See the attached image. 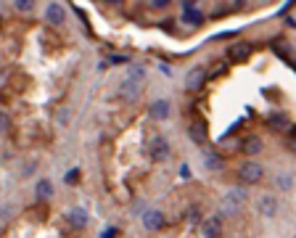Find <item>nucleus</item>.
<instances>
[{
	"instance_id": "obj_1",
	"label": "nucleus",
	"mask_w": 296,
	"mask_h": 238,
	"mask_svg": "<svg viewBox=\"0 0 296 238\" xmlns=\"http://www.w3.org/2000/svg\"><path fill=\"white\" fill-rule=\"evenodd\" d=\"M238 177L243 185H256L262 183V177H265V167H262L259 162H243L238 167Z\"/></svg>"
},
{
	"instance_id": "obj_2",
	"label": "nucleus",
	"mask_w": 296,
	"mask_h": 238,
	"mask_svg": "<svg viewBox=\"0 0 296 238\" xmlns=\"http://www.w3.org/2000/svg\"><path fill=\"white\" fill-rule=\"evenodd\" d=\"M169 140L164 138V135H154L151 138V143H148V156L154 159V162H167L169 159Z\"/></svg>"
},
{
	"instance_id": "obj_3",
	"label": "nucleus",
	"mask_w": 296,
	"mask_h": 238,
	"mask_svg": "<svg viewBox=\"0 0 296 238\" xmlns=\"http://www.w3.org/2000/svg\"><path fill=\"white\" fill-rule=\"evenodd\" d=\"M256 209H259V215L265 217V220H273V217L278 215V198L273 194H262L259 201H256Z\"/></svg>"
},
{
	"instance_id": "obj_4",
	"label": "nucleus",
	"mask_w": 296,
	"mask_h": 238,
	"mask_svg": "<svg viewBox=\"0 0 296 238\" xmlns=\"http://www.w3.org/2000/svg\"><path fill=\"white\" fill-rule=\"evenodd\" d=\"M140 220H143V228L146 230H161L164 222H167V217H164L161 209H148V212H143Z\"/></svg>"
},
{
	"instance_id": "obj_5",
	"label": "nucleus",
	"mask_w": 296,
	"mask_h": 238,
	"mask_svg": "<svg viewBox=\"0 0 296 238\" xmlns=\"http://www.w3.org/2000/svg\"><path fill=\"white\" fill-rule=\"evenodd\" d=\"M188 138L193 140L196 146H204L209 140V132H206V122H201V119H196V122H190L188 125Z\"/></svg>"
},
{
	"instance_id": "obj_6",
	"label": "nucleus",
	"mask_w": 296,
	"mask_h": 238,
	"mask_svg": "<svg viewBox=\"0 0 296 238\" xmlns=\"http://www.w3.org/2000/svg\"><path fill=\"white\" fill-rule=\"evenodd\" d=\"M204 82H206V69H204V66L188 69V74H185V87L188 90H201Z\"/></svg>"
},
{
	"instance_id": "obj_7",
	"label": "nucleus",
	"mask_w": 296,
	"mask_h": 238,
	"mask_svg": "<svg viewBox=\"0 0 296 238\" xmlns=\"http://www.w3.org/2000/svg\"><path fill=\"white\" fill-rule=\"evenodd\" d=\"M201 233H204V238H222V217L220 215L206 217L201 225Z\"/></svg>"
},
{
	"instance_id": "obj_8",
	"label": "nucleus",
	"mask_w": 296,
	"mask_h": 238,
	"mask_svg": "<svg viewBox=\"0 0 296 238\" xmlns=\"http://www.w3.org/2000/svg\"><path fill=\"white\" fill-rule=\"evenodd\" d=\"M45 19H48V24H53V27H64V22H67V11H64L61 3H48V8H45Z\"/></svg>"
},
{
	"instance_id": "obj_9",
	"label": "nucleus",
	"mask_w": 296,
	"mask_h": 238,
	"mask_svg": "<svg viewBox=\"0 0 296 238\" xmlns=\"http://www.w3.org/2000/svg\"><path fill=\"white\" fill-rule=\"evenodd\" d=\"M148 114H151V119H167L169 114H172V106H169V101L167 98H159V101H154V104L148 106Z\"/></svg>"
},
{
	"instance_id": "obj_10",
	"label": "nucleus",
	"mask_w": 296,
	"mask_h": 238,
	"mask_svg": "<svg viewBox=\"0 0 296 238\" xmlns=\"http://www.w3.org/2000/svg\"><path fill=\"white\" fill-rule=\"evenodd\" d=\"M140 93H143V82H135V80H124L122 82V98L124 101H137L140 98Z\"/></svg>"
},
{
	"instance_id": "obj_11",
	"label": "nucleus",
	"mask_w": 296,
	"mask_h": 238,
	"mask_svg": "<svg viewBox=\"0 0 296 238\" xmlns=\"http://www.w3.org/2000/svg\"><path fill=\"white\" fill-rule=\"evenodd\" d=\"M262 149H265V143H262L259 135H249V138H243V143H241V151L249 153V156H254V153H262Z\"/></svg>"
},
{
	"instance_id": "obj_12",
	"label": "nucleus",
	"mask_w": 296,
	"mask_h": 238,
	"mask_svg": "<svg viewBox=\"0 0 296 238\" xmlns=\"http://www.w3.org/2000/svg\"><path fill=\"white\" fill-rule=\"evenodd\" d=\"M249 56H251V45L249 43H235L228 48V59H233V61H243Z\"/></svg>"
},
{
	"instance_id": "obj_13",
	"label": "nucleus",
	"mask_w": 296,
	"mask_h": 238,
	"mask_svg": "<svg viewBox=\"0 0 296 238\" xmlns=\"http://www.w3.org/2000/svg\"><path fill=\"white\" fill-rule=\"evenodd\" d=\"M35 194H37L40 201H48V198L53 196V183H50L48 177H40V180H37V185H35Z\"/></svg>"
},
{
	"instance_id": "obj_14",
	"label": "nucleus",
	"mask_w": 296,
	"mask_h": 238,
	"mask_svg": "<svg viewBox=\"0 0 296 238\" xmlns=\"http://www.w3.org/2000/svg\"><path fill=\"white\" fill-rule=\"evenodd\" d=\"M88 212H85L82 207H74L69 212V222H71V228H85V225H88Z\"/></svg>"
},
{
	"instance_id": "obj_15",
	"label": "nucleus",
	"mask_w": 296,
	"mask_h": 238,
	"mask_svg": "<svg viewBox=\"0 0 296 238\" xmlns=\"http://www.w3.org/2000/svg\"><path fill=\"white\" fill-rule=\"evenodd\" d=\"M225 198H228V201H233V204H238V207H241V204L246 201V185H238V188H230Z\"/></svg>"
},
{
	"instance_id": "obj_16",
	"label": "nucleus",
	"mask_w": 296,
	"mask_h": 238,
	"mask_svg": "<svg viewBox=\"0 0 296 238\" xmlns=\"http://www.w3.org/2000/svg\"><path fill=\"white\" fill-rule=\"evenodd\" d=\"M270 125L275 127V130H291V119L286 117V114H273V117H270Z\"/></svg>"
},
{
	"instance_id": "obj_17",
	"label": "nucleus",
	"mask_w": 296,
	"mask_h": 238,
	"mask_svg": "<svg viewBox=\"0 0 296 238\" xmlns=\"http://www.w3.org/2000/svg\"><path fill=\"white\" fill-rule=\"evenodd\" d=\"M185 22L193 24V27H199V24L204 22V14H201V11H196L190 3H185Z\"/></svg>"
},
{
	"instance_id": "obj_18",
	"label": "nucleus",
	"mask_w": 296,
	"mask_h": 238,
	"mask_svg": "<svg viewBox=\"0 0 296 238\" xmlns=\"http://www.w3.org/2000/svg\"><path fill=\"white\" fill-rule=\"evenodd\" d=\"M204 164H206V170H222V159H220V153L209 151L206 156H204Z\"/></svg>"
},
{
	"instance_id": "obj_19",
	"label": "nucleus",
	"mask_w": 296,
	"mask_h": 238,
	"mask_svg": "<svg viewBox=\"0 0 296 238\" xmlns=\"http://www.w3.org/2000/svg\"><path fill=\"white\" fill-rule=\"evenodd\" d=\"M127 80L143 82V80H146V66H140V64H135V66H130V72H127Z\"/></svg>"
},
{
	"instance_id": "obj_20",
	"label": "nucleus",
	"mask_w": 296,
	"mask_h": 238,
	"mask_svg": "<svg viewBox=\"0 0 296 238\" xmlns=\"http://www.w3.org/2000/svg\"><path fill=\"white\" fill-rule=\"evenodd\" d=\"M278 188L280 191H291L294 188V175L291 172H280L278 175Z\"/></svg>"
},
{
	"instance_id": "obj_21",
	"label": "nucleus",
	"mask_w": 296,
	"mask_h": 238,
	"mask_svg": "<svg viewBox=\"0 0 296 238\" xmlns=\"http://www.w3.org/2000/svg\"><path fill=\"white\" fill-rule=\"evenodd\" d=\"M16 11H22V14H27V11L35 8V0H14Z\"/></svg>"
},
{
	"instance_id": "obj_22",
	"label": "nucleus",
	"mask_w": 296,
	"mask_h": 238,
	"mask_svg": "<svg viewBox=\"0 0 296 238\" xmlns=\"http://www.w3.org/2000/svg\"><path fill=\"white\" fill-rule=\"evenodd\" d=\"M8 130H11V117L5 111H0V135L8 132Z\"/></svg>"
},
{
	"instance_id": "obj_23",
	"label": "nucleus",
	"mask_w": 296,
	"mask_h": 238,
	"mask_svg": "<svg viewBox=\"0 0 296 238\" xmlns=\"http://www.w3.org/2000/svg\"><path fill=\"white\" fill-rule=\"evenodd\" d=\"M77 180H80V170H71L69 175H67V183H71V185H74Z\"/></svg>"
},
{
	"instance_id": "obj_24",
	"label": "nucleus",
	"mask_w": 296,
	"mask_h": 238,
	"mask_svg": "<svg viewBox=\"0 0 296 238\" xmlns=\"http://www.w3.org/2000/svg\"><path fill=\"white\" fill-rule=\"evenodd\" d=\"M172 0H154V8H167Z\"/></svg>"
},
{
	"instance_id": "obj_25",
	"label": "nucleus",
	"mask_w": 296,
	"mask_h": 238,
	"mask_svg": "<svg viewBox=\"0 0 296 238\" xmlns=\"http://www.w3.org/2000/svg\"><path fill=\"white\" fill-rule=\"evenodd\" d=\"M180 177H185V180L190 177V167H188V164H182V167H180Z\"/></svg>"
},
{
	"instance_id": "obj_26",
	"label": "nucleus",
	"mask_w": 296,
	"mask_h": 238,
	"mask_svg": "<svg viewBox=\"0 0 296 238\" xmlns=\"http://www.w3.org/2000/svg\"><path fill=\"white\" fill-rule=\"evenodd\" d=\"M111 64H127V56H111Z\"/></svg>"
},
{
	"instance_id": "obj_27",
	"label": "nucleus",
	"mask_w": 296,
	"mask_h": 238,
	"mask_svg": "<svg viewBox=\"0 0 296 238\" xmlns=\"http://www.w3.org/2000/svg\"><path fill=\"white\" fill-rule=\"evenodd\" d=\"M32 172H35V164H27V167H24V172H22V177H29Z\"/></svg>"
},
{
	"instance_id": "obj_28",
	"label": "nucleus",
	"mask_w": 296,
	"mask_h": 238,
	"mask_svg": "<svg viewBox=\"0 0 296 238\" xmlns=\"http://www.w3.org/2000/svg\"><path fill=\"white\" fill-rule=\"evenodd\" d=\"M114 236H116V228H109V230H106V233H103L101 238H114Z\"/></svg>"
},
{
	"instance_id": "obj_29",
	"label": "nucleus",
	"mask_w": 296,
	"mask_h": 238,
	"mask_svg": "<svg viewBox=\"0 0 296 238\" xmlns=\"http://www.w3.org/2000/svg\"><path fill=\"white\" fill-rule=\"evenodd\" d=\"M106 3H122V0H106Z\"/></svg>"
}]
</instances>
